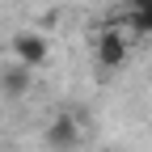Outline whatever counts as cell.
<instances>
[{
  "instance_id": "8992f818",
  "label": "cell",
  "mask_w": 152,
  "mask_h": 152,
  "mask_svg": "<svg viewBox=\"0 0 152 152\" xmlns=\"http://www.w3.org/2000/svg\"><path fill=\"white\" fill-rule=\"evenodd\" d=\"M135 9H152V0H135Z\"/></svg>"
},
{
  "instance_id": "277c9868",
  "label": "cell",
  "mask_w": 152,
  "mask_h": 152,
  "mask_svg": "<svg viewBox=\"0 0 152 152\" xmlns=\"http://www.w3.org/2000/svg\"><path fill=\"white\" fill-rule=\"evenodd\" d=\"M0 93H9V97H21V93H30V68H21V64L0 68Z\"/></svg>"
},
{
  "instance_id": "6da1fadb",
  "label": "cell",
  "mask_w": 152,
  "mask_h": 152,
  "mask_svg": "<svg viewBox=\"0 0 152 152\" xmlns=\"http://www.w3.org/2000/svg\"><path fill=\"white\" fill-rule=\"evenodd\" d=\"M13 55H17V64L21 68H38V64H47V38L42 34H34V30H21V34H13Z\"/></svg>"
},
{
  "instance_id": "3957f363",
  "label": "cell",
  "mask_w": 152,
  "mask_h": 152,
  "mask_svg": "<svg viewBox=\"0 0 152 152\" xmlns=\"http://www.w3.org/2000/svg\"><path fill=\"white\" fill-rule=\"evenodd\" d=\"M47 144H51L55 152H68V148L80 144V127L72 123V114H55V118H51V127H47Z\"/></svg>"
},
{
  "instance_id": "5b68a950",
  "label": "cell",
  "mask_w": 152,
  "mask_h": 152,
  "mask_svg": "<svg viewBox=\"0 0 152 152\" xmlns=\"http://www.w3.org/2000/svg\"><path fill=\"white\" fill-rule=\"evenodd\" d=\"M127 26L135 34H152V9H131L127 13Z\"/></svg>"
},
{
  "instance_id": "7a4b0ae2",
  "label": "cell",
  "mask_w": 152,
  "mask_h": 152,
  "mask_svg": "<svg viewBox=\"0 0 152 152\" xmlns=\"http://www.w3.org/2000/svg\"><path fill=\"white\" fill-rule=\"evenodd\" d=\"M127 34L123 30H102V38H97V64L102 68H118L123 59H127Z\"/></svg>"
}]
</instances>
